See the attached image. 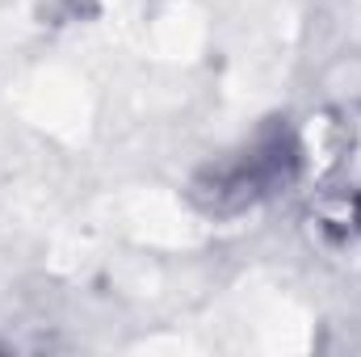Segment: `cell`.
<instances>
[{
	"instance_id": "6da1fadb",
	"label": "cell",
	"mask_w": 361,
	"mask_h": 357,
	"mask_svg": "<svg viewBox=\"0 0 361 357\" xmlns=\"http://www.w3.org/2000/svg\"><path fill=\"white\" fill-rule=\"evenodd\" d=\"M357 227H361V198H357Z\"/></svg>"
}]
</instances>
